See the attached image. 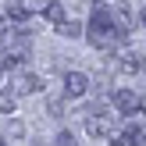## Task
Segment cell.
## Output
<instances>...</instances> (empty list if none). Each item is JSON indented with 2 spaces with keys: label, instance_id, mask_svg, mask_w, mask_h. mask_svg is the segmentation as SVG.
Masks as SVG:
<instances>
[{
  "label": "cell",
  "instance_id": "30bf717a",
  "mask_svg": "<svg viewBox=\"0 0 146 146\" xmlns=\"http://www.w3.org/2000/svg\"><path fill=\"white\" fill-rule=\"evenodd\" d=\"M143 54H135V50H128V54L125 57H121V68H125V71H143Z\"/></svg>",
  "mask_w": 146,
  "mask_h": 146
},
{
  "label": "cell",
  "instance_id": "8992f818",
  "mask_svg": "<svg viewBox=\"0 0 146 146\" xmlns=\"http://www.w3.org/2000/svg\"><path fill=\"white\" fill-rule=\"evenodd\" d=\"M86 89H89V75H82V71H68L64 75V93L68 96H82Z\"/></svg>",
  "mask_w": 146,
  "mask_h": 146
},
{
  "label": "cell",
  "instance_id": "52a82bcc",
  "mask_svg": "<svg viewBox=\"0 0 146 146\" xmlns=\"http://www.w3.org/2000/svg\"><path fill=\"white\" fill-rule=\"evenodd\" d=\"M125 143L128 146H146V125H128L125 128Z\"/></svg>",
  "mask_w": 146,
  "mask_h": 146
},
{
  "label": "cell",
  "instance_id": "277c9868",
  "mask_svg": "<svg viewBox=\"0 0 146 146\" xmlns=\"http://www.w3.org/2000/svg\"><path fill=\"white\" fill-rule=\"evenodd\" d=\"M11 86H14V96H29V93L39 89V78L32 71H14L11 75Z\"/></svg>",
  "mask_w": 146,
  "mask_h": 146
},
{
  "label": "cell",
  "instance_id": "ba28073f",
  "mask_svg": "<svg viewBox=\"0 0 146 146\" xmlns=\"http://www.w3.org/2000/svg\"><path fill=\"white\" fill-rule=\"evenodd\" d=\"M43 18H46L50 25H57V29H61L64 21H68V18H64V7L57 4V0H50V7H46V11H43Z\"/></svg>",
  "mask_w": 146,
  "mask_h": 146
},
{
  "label": "cell",
  "instance_id": "9a60e30c",
  "mask_svg": "<svg viewBox=\"0 0 146 146\" xmlns=\"http://www.w3.org/2000/svg\"><path fill=\"white\" fill-rule=\"evenodd\" d=\"M0 146H4V139H0Z\"/></svg>",
  "mask_w": 146,
  "mask_h": 146
},
{
  "label": "cell",
  "instance_id": "8fae6325",
  "mask_svg": "<svg viewBox=\"0 0 146 146\" xmlns=\"http://www.w3.org/2000/svg\"><path fill=\"white\" fill-rule=\"evenodd\" d=\"M57 32H61V36H68V39H75V36H82V25H78V21H64Z\"/></svg>",
  "mask_w": 146,
  "mask_h": 146
},
{
  "label": "cell",
  "instance_id": "7c38bea8",
  "mask_svg": "<svg viewBox=\"0 0 146 146\" xmlns=\"http://www.w3.org/2000/svg\"><path fill=\"white\" fill-rule=\"evenodd\" d=\"M14 104H18L14 89H4V93H0V111H14Z\"/></svg>",
  "mask_w": 146,
  "mask_h": 146
},
{
  "label": "cell",
  "instance_id": "4fadbf2b",
  "mask_svg": "<svg viewBox=\"0 0 146 146\" xmlns=\"http://www.w3.org/2000/svg\"><path fill=\"white\" fill-rule=\"evenodd\" d=\"M54 146H78V143H75V135H71V132H61V135L54 139Z\"/></svg>",
  "mask_w": 146,
  "mask_h": 146
},
{
  "label": "cell",
  "instance_id": "5bb4252c",
  "mask_svg": "<svg viewBox=\"0 0 146 146\" xmlns=\"http://www.w3.org/2000/svg\"><path fill=\"white\" fill-rule=\"evenodd\" d=\"M143 25H146V11H143Z\"/></svg>",
  "mask_w": 146,
  "mask_h": 146
},
{
  "label": "cell",
  "instance_id": "5b68a950",
  "mask_svg": "<svg viewBox=\"0 0 146 146\" xmlns=\"http://www.w3.org/2000/svg\"><path fill=\"white\" fill-rule=\"evenodd\" d=\"M114 107H118L121 114H135V111L143 107V100L135 96L132 89H118V93H114Z\"/></svg>",
  "mask_w": 146,
  "mask_h": 146
},
{
  "label": "cell",
  "instance_id": "3957f363",
  "mask_svg": "<svg viewBox=\"0 0 146 146\" xmlns=\"http://www.w3.org/2000/svg\"><path fill=\"white\" fill-rule=\"evenodd\" d=\"M86 132H89V135H100V139H114V121L107 118L104 111L89 107V111H86Z\"/></svg>",
  "mask_w": 146,
  "mask_h": 146
},
{
  "label": "cell",
  "instance_id": "6da1fadb",
  "mask_svg": "<svg viewBox=\"0 0 146 146\" xmlns=\"http://www.w3.org/2000/svg\"><path fill=\"white\" fill-rule=\"evenodd\" d=\"M86 39H89L93 46H100V50H111L114 43L121 39L118 29H114V11L107 4L93 7V18H89V25H86Z\"/></svg>",
  "mask_w": 146,
  "mask_h": 146
},
{
  "label": "cell",
  "instance_id": "7a4b0ae2",
  "mask_svg": "<svg viewBox=\"0 0 146 146\" xmlns=\"http://www.w3.org/2000/svg\"><path fill=\"white\" fill-rule=\"evenodd\" d=\"M0 46H4V64H7V68H11V64H21L29 54H32V39H29V32H25L21 25L4 29Z\"/></svg>",
  "mask_w": 146,
  "mask_h": 146
},
{
  "label": "cell",
  "instance_id": "9c48e42d",
  "mask_svg": "<svg viewBox=\"0 0 146 146\" xmlns=\"http://www.w3.org/2000/svg\"><path fill=\"white\" fill-rule=\"evenodd\" d=\"M114 29H118V36H121V39L132 32V18H128V7H125V11H114Z\"/></svg>",
  "mask_w": 146,
  "mask_h": 146
}]
</instances>
